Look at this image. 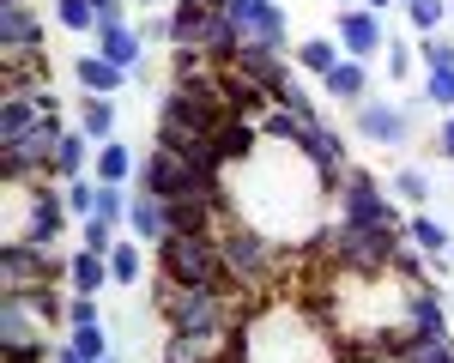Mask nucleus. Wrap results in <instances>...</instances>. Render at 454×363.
I'll list each match as a JSON object with an SVG mask.
<instances>
[{"label":"nucleus","instance_id":"1","mask_svg":"<svg viewBox=\"0 0 454 363\" xmlns=\"http://www.w3.org/2000/svg\"><path fill=\"white\" fill-rule=\"evenodd\" d=\"M237 363H340V333L309 303H261L237 327Z\"/></svg>","mask_w":454,"mask_h":363},{"label":"nucleus","instance_id":"2","mask_svg":"<svg viewBox=\"0 0 454 363\" xmlns=\"http://www.w3.org/2000/svg\"><path fill=\"white\" fill-rule=\"evenodd\" d=\"M158 273L170 285H194V290H231V254L224 236L212 230H170L158 243Z\"/></svg>","mask_w":454,"mask_h":363},{"label":"nucleus","instance_id":"3","mask_svg":"<svg viewBox=\"0 0 454 363\" xmlns=\"http://www.w3.org/2000/svg\"><path fill=\"white\" fill-rule=\"evenodd\" d=\"M158 315L170 333H231L237 327V303H231V290H194V285H170L164 273H158Z\"/></svg>","mask_w":454,"mask_h":363},{"label":"nucleus","instance_id":"4","mask_svg":"<svg viewBox=\"0 0 454 363\" xmlns=\"http://www.w3.org/2000/svg\"><path fill=\"white\" fill-rule=\"evenodd\" d=\"M170 19H176V42H170V49L207 55V61H218V67H231V55L243 49V36H237V25H231V12H224V6H207V0H176Z\"/></svg>","mask_w":454,"mask_h":363},{"label":"nucleus","instance_id":"5","mask_svg":"<svg viewBox=\"0 0 454 363\" xmlns=\"http://www.w3.org/2000/svg\"><path fill=\"white\" fill-rule=\"evenodd\" d=\"M333 206H340V224H387V230H406V218H400V206H394V194L376 182V170H357V164L340 176Z\"/></svg>","mask_w":454,"mask_h":363},{"label":"nucleus","instance_id":"6","mask_svg":"<svg viewBox=\"0 0 454 363\" xmlns=\"http://www.w3.org/2000/svg\"><path fill=\"white\" fill-rule=\"evenodd\" d=\"M43 333H49V321L36 315L31 297H0V351H6V363H49L55 345Z\"/></svg>","mask_w":454,"mask_h":363},{"label":"nucleus","instance_id":"7","mask_svg":"<svg viewBox=\"0 0 454 363\" xmlns=\"http://www.w3.org/2000/svg\"><path fill=\"white\" fill-rule=\"evenodd\" d=\"M351 127H357V140H364V145L400 151V145L412 140V127H419V109L394 104V97H364V104L351 109Z\"/></svg>","mask_w":454,"mask_h":363},{"label":"nucleus","instance_id":"8","mask_svg":"<svg viewBox=\"0 0 454 363\" xmlns=\"http://www.w3.org/2000/svg\"><path fill=\"white\" fill-rule=\"evenodd\" d=\"M200 182H212V170H194L182 151H170V145H152L140 164V182L134 188H145V194H158V200H182V194H194Z\"/></svg>","mask_w":454,"mask_h":363},{"label":"nucleus","instance_id":"9","mask_svg":"<svg viewBox=\"0 0 454 363\" xmlns=\"http://www.w3.org/2000/svg\"><path fill=\"white\" fill-rule=\"evenodd\" d=\"M279 249H285V243L261 236V230H237V236H224L231 285H267V279H279V260H285Z\"/></svg>","mask_w":454,"mask_h":363},{"label":"nucleus","instance_id":"10","mask_svg":"<svg viewBox=\"0 0 454 363\" xmlns=\"http://www.w3.org/2000/svg\"><path fill=\"white\" fill-rule=\"evenodd\" d=\"M231 25L243 42H267V49H291V12L279 0H224Z\"/></svg>","mask_w":454,"mask_h":363},{"label":"nucleus","instance_id":"11","mask_svg":"<svg viewBox=\"0 0 454 363\" xmlns=\"http://www.w3.org/2000/svg\"><path fill=\"white\" fill-rule=\"evenodd\" d=\"M231 73L248 79L261 97H273L279 104V91L291 85V67H285V49H267V42H243L237 55H231Z\"/></svg>","mask_w":454,"mask_h":363},{"label":"nucleus","instance_id":"12","mask_svg":"<svg viewBox=\"0 0 454 363\" xmlns=\"http://www.w3.org/2000/svg\"><path fill=\"white\" fill-rule=\"evenodd\" d=\"M333 36H340V49L351 61H376V49H387V25L370 6H340L333 12Z\"/></svg>","mask_w":454,"mask_h":363},{"label":"nucleus","instance_id":"13","mask_svg":"<svg viewBox=\"0 0 454 363\" xmlns=\"http://www.w3.org/2000/svg\"><path fill=\"white\" fill-rule=\"evenodd\" d=\"M0 42H6V67L43 55V19L31 6H0Z\"/></svg>","mask_w":454,"mask_h":363},{"label":"nucleus","instance_id":"14","mask_svg":"<svg viewBox=\"0 0 454 363\" xmlns=\"http://www.w3.org/2000/svg\"><path fill=\"white\" fill-rule=\"evenodd\" d=\"M406 333L412 339H454L449 333V309H442V290L430 285H412V297H406Z\"/></svg>","mask_w":454,"mask_h":363},{"label":"nucleus","instance_id":"15","mask_svg":"<svg viewBox=\"0 0 454 363\" xmlns=\"http://www.w3.org/2000/svg\"><path fill=\"white\" fill-rule=\"evenodd\" d=\"M91 49H98L104 61H115L121 73H134V79L145 73V36H140V25H98Z\"/></svg>","mask_w":454,"mask_h":363},{"label":"nucleus","instance_id":"16","mask_svg":"<svg viewBox=\"0 0 454 363\" xmlns=\"http://www.w3.org/2000/svg\"><path fill=\"white\" fill-rule=\"evenodd\" d=\"M303 158H309L333 188H340V176L351 170L346 164V140H340V127H327V121H309V127H303Z\"/></svg>","mask_w":454,"mask_h":363},{"label":"nucleus","instance_id":"17","mask_svg":"<svg viewBox=\"0 0 454 363\" xmlns=\"http://www.w3.org/2000/svg\"><path fill=\"white\" fill-rule=\"evenodd\" d=\"M73 79H79V91H85V97H115V91H121L134 73H121L115 61H104L98 49H79V61H73Z\"/></svg>","mask_w":454,"mask_h":363},{"label":"nucleus","instance_id":"18","mask_svg":"<svg viewBox=\"0 0 454 363\" xmlns=\"http://www.w3.org/2000/svg\"><path fill=\"white\" fill-rule=\"evenodd\" d=\"M140 164H145V158H134V145L104 140V145H98V158H91V176H98V182H121V188H134V182H140Z\"/></svg>","mask_w":454,"mask_h":363},{"label":"nucleus","instance_id":"19","mask_svg":"<svg viewBox=\"0 0 454 363\" xmlns=\"http://www.w3.org/2000/svg\"><path fill=\"white\" fill-rule=\"evenodd\" d=\"M67 290H85V297H104V290H115V279H109V254L73 249V260H67Z\"/></svg>","mask_w":454,"mask_h":363},{"label":"nucleus","instance_id":"20","mask_svg":"<svg viewBox=\"0 0 454 363\" xmlns=\"http://www.w3.org/2000/svg\"><path fill=\"white\" fill-rule=\"evenodd\" d=\"M321 91H327V97H333V104H364V97H370V61H340V67L327 73V79H321Z\"/></svg>","mask_w":454,"mask_h":363},{"label":"nucleus","instance_id":"21","mask_svg":"<svg viewBox=\"0 0 454 363\" xmlns=\"http://www.w3.org/2000/svg\"><path fill=\"white\" fill-rule=\"evenodd\" d=\"M128 230H134V243H164V236H170V224H164V200H158V194H145V188H134Z\"/></svg>","mask_w":454,"mask_h":363},{"label":"nucleus","instance_id":"22","mask_svg":"<svg viewBox=\"0 0 454 363\" xmlns=\"http://www.w3.org/2000/svg\"><path fill=\"white\" fill-rule=\"evenodd\" d=\"M291 55H297V67L315 73V79H327V73L346 61V49H340V36H303V42H291Z\"/></svg>","mask_w":454,"mask_h":363},{"label":"nucleus","instance_id":"23","mask_svg":"<svg viewBox=\"0 0 454 363\" xmlns=\"http://www.w3.org/2000/svg\"><path fill=\"white\" fill-rule=\"evenodd\" d=\"M115 97H79V134L91 145H104V140H115Z\"/></svg>","mask_w":454,"mask_h":363},{"label":"nucleus","instance_id":"24","mask_svg":"<svg viewBox=\"0 0 454 363\" xmlns=\"http://www.w3.org/2000/svg\"><path fill=\"white\" fill-rule=\"evenodd\" d=\"M85 158H98V145L85 140L79 127H67V134H61V145H55V164H49V170H55L61 182H73V176H85Z\"/></svg>","mask_w":454,"mask_h":363},{"label":"nucleus","instance_id":"25","mask_svg":"<svg viewBox=\"0 0 454 363\" xmlns=\"http://www.w3.org/2000/svg\"><path fill=\"white\" fill-rule=\"evenodd\" d=\"M406 243H412V249H424L430 260H454V236L436 224V218H424V212L406 218Z\"/></svg>","mask_w":454,"mask_h":363},{"label":"nucleus","instance_id":"26","mask_svg":"<svg viewBox=\"0 0 454 363\" xmlns=\"http://www.w3.org/2000/svg\"><path fill=\"white\" fill-rule=\"evenodd\" d=\"M387 188H394V200H406V206H419V212H424V200L436 194V182H430V170H419V164H400Z\"/></svg>","mask_w":454,"mask_h":363},{"label":"nucleus","instance_id":"27","mask_svg":"<svg viewBox=\"0 0 454 363\" xmlns=\"http://www.w3.org/2000/svg\"><path fill=\"white\" fill-rule=\"evenodd\" d=\"M394 358H406V363H454V339H412V333H400Z\"/></svg>","mask_w":454,"mask_h":363},{"label":"nucleus","instance_id":"28","mask_svg":"<svg viewBox=\"0 0 454 363\" xmlns=\"http://www.w3.org/2000/svg\"><path fill=\"white\" fill-rule=\"evenodd\" d=\"M55 19H61V31H73V36H98V25H104V12H98L91 0H55Z\"/></svg>","mask_w":454,"mask_h":363},{"label":"nucleus","instance_id":"29","mask_svg":"<svg viewBox=\"0 0 454 363\" xmlns=\"http://www.w3.org/2000/svg\"><path fill=\"white\" fill-rule=\"evenodd\" d=\"M140 273H145V254H140V243H115V249H109V279H115V290L140 285Z\"/></svg>","mask_w":454,"mask_h":363},{"label":"nucleus","instance_id":"30","mask_svg":"<svg viewBox=\"0 0 454 363\" xmlns=\"http://www.w3.org/2000/svg\"><path fill=\"white\" fill-rule=\"evenodd\" d=\"M303 127H309V121H297V115H291V109H267V115H261V140H279V145H303Z\"/></svg>","mask_w":454,"mask_h":363},{"label":"nucleus","instance_id":"31","mask_svg":"<svg viewBox=\"0 0 454 363\" xmlns=\"http://www.w3.org/2000/svg\"><path fill=\"white\" fill-rule=\"evenodd\" d=\"M406 6V19H412V31L430 36V31H442L449 25V0H400Z\"/></svg>","mask_w":454,"mask_h":363},{"label":"nucleus","instance_id":"32","mask_svg":"<svg viewBox=\"0 0 454 363\" xmlns=\"http://www.w3.org/2000/svg\"><path fill=\"white\" fill-rule=\"evenodd\" d=\"M115 230H121V224H109L104 212L79 218V249H91V254H109V249H115Z\"/></svg>","mask_w":454,"mask_h":363},{"label":"nucleus","instance_id":"33","mask_svg":"<svg viewBox=\"0 0 454 363\" xmlns=\"http://www.w3.org/2000/svg\"><path fill=\"white\" fill-rule=\"evenodd\" d=\"M67 345L79 351L85 363H104L109 358V333H104V321L98 327H67Z\"/></svg>","mask_w":454,"mask_h":363},{"label":"nucleus","instance_id":"34","mask_svg":"<svg viewBox=\"0 0 454 363\" xmlns=\"http://www.w3.org/2000/svg\"><path fill=\"white\" fill-rule=\"evenodd\" d=\"M419 61H424V73H449L454 67V31L442 36V31H430L419 42Z\"/></svg>","mask_w":454,"mask_h":363},{"label":"nucleus","instance_id":"35","mask_svg":"<svg viewBox=\"0 0 454 363\" xmlns=\"http://www.w3.org/2000/svg\"><path fill=\"white\" fill-rule=\"evenodd\" d=\"M128 206H134V188H121V182H98V212L109 224H128Z\"/></svg>","mask_w":454,"mask_h":363},{"label":"nucleus","instance_id":"36","mask_svg":"<svg viewBox=\"0 0 454 363\" xmlns=\"http://www.w3.org/2000/svg\"><path fill=\"white\" fill-rule=\"evenodd\" d=\"M412 73H419V49H412L406 36H387V79H394V85H406Z\"/></svg>","mask_w":454,"mask_h":363},{"label":"nucleus","instance_id":"37","mask_svg":"<svg viewBox=\"0 0 454 363\" xmlns=\"http://www.w3.org/2000/svg\"><path fill=\"white\" fill-rule=\"evenodd\" d=\"M61 188H67V212H73V224L98 212V176H73V182H61Z\"/></svg>","mask_w":454,"mask_h":363},{"label":"nucleus","instance_id":"38","mask_svg":"<svg viewBox=\"0 0 454 363\" xmlns=\"http://www.w3.org/2000/svg\"><path fill=\"white\" fill-rule=\"evenodd\" d=\"M279 109H291L297 121H321V109H315V97H309V85H303V79H291V85L279 91Z\"/></svg>","mask_w":454,"mask_h":363},{"label":"nucleus","instance_id":"39","mask_svg":"<svg viewBox=\"0 0 454 363\" xmlns=\"http://www.w3.org/2000/svg\"><path fill=\"white\" fill-rule=\"evenodd\" d=\"M424 104L442 109V115H454V67L449 73H424Z\"/></svg>","mask_w":454,"mask_h":363},{"label":"nucleus","instance_id":"40","mask_svg":"<svg viewBox=\"0 0 454 363\" xmlns=\"http://www.w3.org/2000/svg\"><path fill=\"white\" fill-rule=\"evenodd\" d=\"M98 321H104V303L85 297V290H73L67 297V327H98Z\"/></svg>","mask_w":454,"mask_h":363},{"label":"nucleus","instance_id":"41","mask_svg":"<svg viewBox=\"0 0 454 363\" xmlns=\"http://www.w3.org/2000/svg\"><path fill=\"white\" fill-rule=\"evenodd\" d=\"M436 151L454 164V115H442V127H436Z\"/></svg>","mask_w":454,"mask_h":363},{"label":"nucleus","instance_id":"42","mask_svg":"<svg viewBox=\"0 0 454 363\" xmlns=\"http://www.w3.org/2000/svg\"><path fill=\"white\" fill-rule=\"evenodd\" d=\"M49 363H85V358H79V351H73L67 339H61V345H55V358H49Z\"/></svg>","mask_w":454,"mask_h":363},{"label":"nucleus","instance_id":"43","mask_svg":"<svg viewBox=\"0 0 454 363\" xmlns=\"http://www.w3.org/2000/svg\"><path fill=\"white\" fill-rule=\"evenodd\" d=\"M357 6H370V12H387V6H394V0H357Z\"/></svg>","mask_w":454,"mask_h":363},{"label":"nucleus","instance_id":"44","mask_svg":"<svg viewBox=\"0 0 454 363\" xmlns=\"http://www.w3.org/2000/svg\"><path fill=\"white\" fill-rule=\"evenodd\" d=\"M0 6H31V0H0Z\"/></svg>","mask_w":454,"mask_h":363},{"label":"nucleus","instance_id":"45","mask_svg":"<svg viewBox=\"0 0 454 363\" xmlns=\"http://www.w3.org/2000/svg\"><path fill=\"white\" fill-rule=\"evenodd\" d=\"M327 6H357V0H327Z\"/></svg>","mask_w":454,"mask_h":363},{"label":"nucleus","instance_id":"46","mask_svg":"<svg viewBox=\"0 0 454 363\" xmlns=\"http://www.w3.org/2000/svg\"><path fill=\"white\" fill-rule=\"evenodd\" d=\"M382 363H406V358H394V351H387V358H382Z\"/></svg>","mask_w":454,"mask_h":363},{"label":"nucleus","instance_id":"47","mask_svg":"<svg viewBox=\"0 0 454 363\" xmlns=\"http://www.w3.org/2000/svg\"><path fill=\"white\" fill-rule=\"evenodd\" d=\"M104 363H121V358H115V351H109V358H104Z\"/></svg>","mask_w":454,"mask_h":363},{"label":"nucleus","instance_id":"48","mask_svg":"<svg viewBox=\"0 0 454 363\" xmlns=\"http://www.w3.org/2000/svg\"><path fill=\"white\" fill-rule=\"evenodd\" d=\"M449 25H454V0H449Z\"/></svg>","mask_w":454,"mask_h":363}]
</instances>
